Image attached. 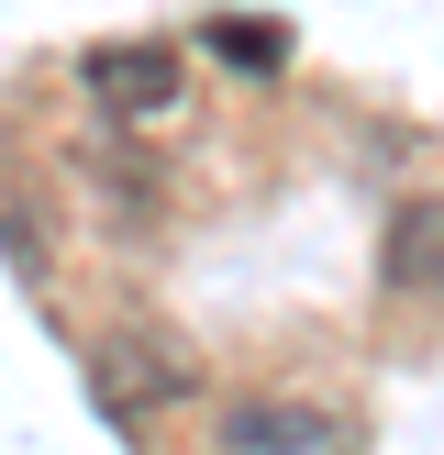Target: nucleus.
<instances>
[{
    "label": "nucleus",
    "mask_w": 444,
    "mask_h": 455,
    "mask_svg": "<svg viewBox=\"0 0 444 455\" xmlns=\"http://www.w3.org/2000/svg\"><path fill=\"white\" fill-rule=\"evenodd\" d=\"M377 278H389V289H411V300H444V200H400V212H389Z\"/></svg>",
    "instance_id": "obj_3"
},
{
    "label": "nucleus",
    "mask_w": 444,
    "mask_h": 455,
    "mask_svg": "<svg viewBox=\"0 0 444 455\" xmlns=\"http://www.w3.org/2000/svg\"><path fill=\"white\" fill-rule=\"evenodd\" d=\"M178 78H189L178 44H100V56H89V89H100L111 111H167Z\"/></svg>",
    "instance_id": "obj_4"
},
{
    "label": "nucleus",
    "mask_w": 444,
    "mask_h": 455,
    "mask_svg": "<svg viewBox=\"0 0 444 455\" xmlns=\"http://www.w3.org/2000/svg\"><path fill=\"white\" fill-rule=\"evenodd\" d=\"M89 378H100V400L111 411H178V400H200V355L178 345V333H155V323H133L123 345H100L89 355Z\"/></svg>",
    "instance_id": "obj_1"
},
{
    "label": "nucleus",
    "mask_w": 444,
    "mask_h": 455,
    "mask_svg": "<svg viewBox=\"0 0 444 455\" xmlns=\"http://www.w3.org/2000/svg\"><path fill=\"white\" fill-rule=\"evenodd\" d=\"M211 56H234L244 78H266V67L289 56V34H278V22H256V12H211Z\"/></svg>",
    "instance_id": "obj_5"
},
{
    "label": "nucleus",
    "mask_w": 444,
    "mask_h": 455,
    "mask_svg": "<svg viewBox=\"0 0 444 455\" xmlns=\"http://www.w3.org/2000/svg\"><path fill=\"white\" fill-rule=\"evenodd\" d=\"M345 422L322 411V400H234L222 411V444L234 455H322Z\"/></svg>",
    "instance_id": "obj_2"
}]
</instances>
